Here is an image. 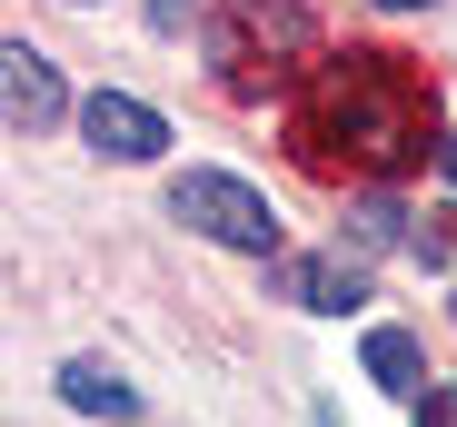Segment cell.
<instances>
[{
	"instance_id": "6da1fadb",
	"label": "cell",
	"mask_w": 457,
	"mask_h": 427,
	"mask_svg": "<svg viewBox=\"0 0 457 427\" xmlns=\"http://www.w3.org/2000/svg\"><path fill=\"white\" fill-rule=\"evenodd\" d=\"M298 129H309L319 150H348L358 169L388 179V169H408L428 150V90L388 50H338V60H319V90L298 110Z\"/></svg>"
},
{
	"instance_id": "7a4b0ae2",
	"label": "cell",
	"mask_w": 457,
	"mask_h": 427,
	"mask_svg": "<svg viewBox=\"0 0 457 427\" xmlns=\"http://www.w3.org/2000/svg\"><path fill=\"white\" fill-rule=\"evenodd\" d=\"M170 219H189V229L219 239V249L278 259V209H269L249 179H228V169H179V179H170Z\"/></svg>"
},
{
	"instance_id": "3957f363",
	"label": "cell",
	"mask_w": 457,
	"mask_h": 427,
	"mask_svg": "<svg viewBox=\"0 0 457 427\" xmlns=\"http://www.w3.org/2000/svg\"><path fill=\"white\" fill-rule=\"evenodd\" d=\"M80 129H90V150H100V160H160V150H170V119L149 110V100H129V90L80 100Z\"/></svg>"
},
{
	"instance_id": "277c9868",
	"label": "cell",
	"mask_w": 457,
	"mask_h": 427,
	"mask_svg": "<svg viewBox=\"0 0 457 427\" xmlns=\"http://www.w3.org/2000/svg\"><path fill=\"white\" fill-rule=\"evenodd\" d=\"M0 110H11V129H50L70 100H60V70L30 50V40H11L0 50Z\"/></svg>"
},
{
	"instance_id": "5b68a950",
	"label": "cell",
	"mask_w": 457,
	"mask_h": 427,
	"mask_svg": "<svg viewBox=\"0 0 457 427\" xmlns=\"http://www.w3.org/2000/svg\"><path fill=\"white\" fill-rule=\"evenodd\" d=\"M278 289H288L298 308H319V318H348V308L368 299V268H358L348 249H328V259H288V268H278Z\"/></svg>"
},
{
	"instance_id": "8992f818",
	"label": "cell",
	"mask_w": 457,
	"mask_h": 427,
	"mask_svg": "<svg viewBox=\"0 0 457 427\" xmlns=\"http://www.w3.org/2000/svg\"><path fill=\"white\" fill-rule=\"evenodd\" d=\"M60 398L80 407V417H139V388H129L120 368H100V358H70V368H60Z\"/></svg>"
},
{
	"instance_id": "52a82bcc",
	"label": "cell",
	"mask_w": 457,
	"mask_h": 427,
	"mask_svg": "<svg viewBox=\"0 0 457 427\" xmlns=\"http://www.w3.org/2000/svg\"><path fill=\"white\" fill-rule=\"evenodd\" d=\"M368 378L388 398H418V338L408 328H368Z\"/></svg>"
},
{
	"instance_id": "ba28073f",
	"label": "cell",
	"mask_w": 457,
	"mask_h": 427,
	"mask_svg": "<svg viewBox=\"0 0 457 427\" xmlns=\"http://www.w3.org/2000/svg\"><path fill=\"white\" fill-rule=\"evenodd\" d=\"M398 219H408L398 199H358V209H348V239H358V249H398V239H408Z\"/></svg>"
},
{
	"instance_id": "9c48e42d",
	"label": "cell",
	"mask_w": 457,
	"mask_h": 427,
	"mask_svg": "<svg viewBox=\"0 0 457 427\" xmlns=\"http://www.w3.org/2000/svg\"><path fill=\"white\" fill-rule=\"evenodd\" d=\"M418 427H457V388H428L418 398Z\"/></svg>"
},
{
	"instance_id": "30bf717a",
	"label": "cell",
	"mask_w": 457,
	"mask_h": 427,
	"mask_svg": "<svg viewBox=\"0 0 457 427\" xmlns=\"http://www.w3.org/2000/svg\"><path fill=\"white\" fill-rule=\"evenodd\" d=\"M149 21H160V30H179V21H189V0H149Z\"/></svg>"
},
{
	"instance_id": "8fae6325",
	"label": "cell",
	"mask_w": 457,
	"mask_h": 427,
	"mask_svg": "<svg viewBox=\"0 0 457 427\" xmlns=\"http://www.w3.org/2000/svg\"><path fill=\"white\" fill-rule=\"evenodd\" d=\"M437 169H447V179H457V129H447V139H437Z\"/></svg>"
},
{
	"instance_id": "7c38bea8",
	"label": "cell",
	"mask_w": 457,
	"mask_h": 427,
	"mask_svg": "<svg viewBox=\"0 0 457 427\" xmlns=\"http://www.w3.org/2000/svg\"><path fill=\"white\" fill-rule=\"evenodd\" d=\"M378 11H428V0H378Z\"/></svg>"
}]
</instances>
